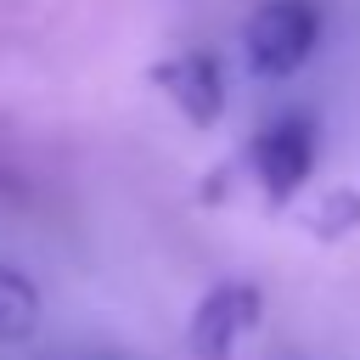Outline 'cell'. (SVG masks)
<instances>
[{
	"instance_id": "6da1fadb",
	"label": "cell",
	"mask_w": 360,
	"mask_h": 360,
	"mask_svg": "<svg viewBox=\"0 0 360 360\" xmlns=\"http://www.w3.org/2000/svg\"><path fill=\"white\" fill-rule=\"evenodd\" d=\"M315 39H321V11L309 0H264L248 17L242 51H248V68L259 79H287L309 62Z\"/></svg>"
},
{
	"instance_id": "7a4b0ae2",
	"label": "cell",
	"mask_w": 360,
	"mask_h": 360,
	"mask_svg": "<svg viewBox=\"0 0 360 360\" xmlns=\"http://www.w3.org/2000/svg\"><path fill=\"white\" fill-rule=\"evenodd\" d=\"M248 169L264 191V202H292L315 174V124L304 112H287L264 124L248 146Z\"/></svg>"
},
{
	"instance_id": "3957f363",
	"label": "cell",
	"mask_w": 360,
	"mask_h": 360,
	"mask_svg": "<svg viewBox=\"0 0 360 360\" xmlns=\"http://www.w3.org/2000/svg\"><path fill=\"white\" fill-rule=\"evenodd\" d=\"M259 315H264V298H259L253 281H219V287H208L197 298L186 343H191L197 360H231L236 343L259 326Z\"/></svg>"
},
{
	"instance_id": "277c9868",
	"label": "cell",
	"mask_w": 360,
	"mask_h": 360,
	"mask_svg": "<svg viewBox=\"0 0 360 360\" xmlns=\"http://www.w3.org/2000/svg\"><path fill=\"white\" fill-rule=\"evenodd\" d=\"M158 84L169 90V101L191 118V124H214L219 107H225V79L214 68V56H180V62H163L158 68Z\"/></svg>"
},
{
	"instance_id": "5b68a950",
	"label": "cell",
	"mask_w": 360,
	"mask_h": 360,
	"mask_svg": "<svg viewBox=\"0 0 360 360\" xmlns=\"http://www.w3.org/2000/svg\"><path fill=\"white\" fill-rule=\"evenodd\" d=\"M39 326V287L17 270L0 264V343H22Z\"/></svg>"
},
{
	"instance_id": "8992f818",
	"label": "cell",
	"mask_w": 360,
	"mask_h": 360,
	"mask_svg": "<svg viewBox=\"0 0 360 360\" xmlns=\"http://www.w3.org/2000/svg\"><path fill=\"white\" fill-rule=\"evenodd\" d=\"M309 225H321V236H343L349 225H360V197H332V208Z\"/></svg>"
}]
</instances>
